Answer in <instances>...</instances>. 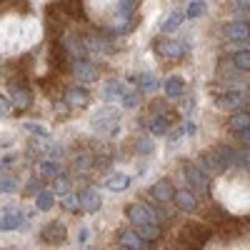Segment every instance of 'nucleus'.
<instances>
[{
	"label": "nucleus",
	"mask_w": 250,
	"mask_h": 250,
	"mask_svg": "<svg viewBox=\"0 0 250 250\" xmlns=\"http://www.w3.org/2000/svg\"><path fill=\"white\" fill-rule=\"evenodd\" d=\"M0 190H3V193H15V190H18V178H15V175L0 178Z\"/></svg>",
	"instance_id": "37"
},
{
	"label": "nucleus",
	"mask_w": 250,
	"mask_h": 250,
	"mask_svg": "<svg viewBox=\"0 0 250 250\" xmlns=\"http://www.w3.org/2000/svg\"><path fill=\"white\" fill-rule=\"evenodd\" d=\"M23 225V215L20 213H5L3 218H0V230H15V228Z\"/></svg>",
	"instance_id": "28"
},
{
	"label": "nucleus",
	"mask_w": 250,
	"mask_h": 250,
	"mask_svg": "<svg viewBox=\"0 0 250 250\" xmlns=\"http://www.w3.org/2000/svg\"><path fill=\"white\" fill-rule=\"evenodd\" d=\"M173 123H175V113L173 110H168V113H153L148 118V130L153 135H168Z\"/></svg>",
	"instance_id": "5"
},
{
	"label": "nucleus",
	"mask_w": 250,
	"mask_h": 250,
	"mask_svg": "<svg viewBox=\"0 0 250 250\" xmlns=\"http://www.w3.org/2000/svg\"><path fill=\"white\" fill-rule=\"evenodd\" d=\"M118 245L120 248H128V250H143V248H148V243H145L140 238V233H135V230H123L118 235Z\"/></svg>",
	"instance_id": "15"
},
{
	"label": "nucleus",
	"mask_w": 250,
	"mask_h": 250,
	"mask_svg": "<svg viewBox=\"0 0 250 250\" xmlns=\"http://www.w3.org/2000/svg\"><path fill=\"white\" fill-rule=\"evenodd\" d=\"M130 145H133V153H138V155H150V153L155 150L153 140H150V138H145V135L133 138V140H130Z\"/></svg>",
	"instance_id": "26"
},
{
	"label": "nucleus",
	"mask_w": 250,
	"mask_h": 250,
	"mask_svg": "<svg viewBox=\"0 0 250 250\" xmlns=\"http://www.w3.org/2000/svg\"><path fill=\"white\" fill-rule=\"evenodd\" d=\"M130 183H133V178L125 175V173H113V175L105 178V188H108L110 193H123V190H128Z\"/></svg>",
	"instance_id": "18"
},
{
	"label": "nucleus",
	"mask_w": 250,
	"mask_h": 250,
	"mask_svg": "<svg viewBox=\"0 0 250 250\" xmlns=\"http://www.w3.org/2000/svg\"><path fill=\"white\" fill-rule=\"evenodd\" d=\"M183 173H185L188 183H190V185L195 188V190L208 193V173L203 170V165H198V163H185Z\"/></svg>",
	"instance_id": "6"
},
{
	"label": "nucleus",
	"mask_w": 250,
	"mask_h": 250,
	"mask_svg": "<svg viewBox=\"0 0 250 250\" xmlns=\"http://www.w3.org/2000/svg\"><path fill=\"white\" fill-rule=\"evenodd\" d=\"M25 128H28L33 135H40V138H45V135H48V130H45V128H40L38 123H25Z\"/></svg>",
	"instance_id": "38"
},
{
	"label": "nucleus",
	"mask_w": 250,
	"mask_h": 250,
	"mask_svg": "<svg viewBox=\"0 0 250 250\" xmlns=\"http://www.w3.org/2000/svg\"><path fill=\"white\" fill-rule=\"evenodd\" d=\"M213 230L203 223H185L183 233H180V243L183 248H203L208 240H210Z\"/></svg>",
	"instance_id": "1"
},
{
	"label": "nucleus",
	"mask_w": 250,
	"mask_h": 250,
	"mask_svg": "<svg viewBox=\"0 0 250 250\" xmlns=\"http://www.w3.org/2000/svg\"><path fill=\"white\" fill-rule=\"evenodd\" d=\"M88 235H90V233L85 230V228H83V230H80V243H85V240H88Z\"/></svg>",
	"instance_id": "43"
},
{
	"label": "nucleus",
	"mask_w": 250,
	"mask_h": 250,
	"mask_svg": "<svg viewBox=\"0 0 250 250\" xmlns=\"http://www.w3.org/2000/svg\"><path fill=\"white\" fill-rule=\"evenodd\" d=\"M73 75L80 83H95L98 80V68H95V62H90L85 58H75L73 60Z\"/></svg>",
	"instance_id": "8"
},
{
	"label": "nucleus",
	"mask_w": 250,
	"mask_h": 250,
	"mask_svg": "<svg viewBox=\"0 0 250 250\" xmlns=\"http://www.w3.org/2000/svg\"><path fill=\"white\" fill-rule=\"evenodd\" d=\"M135 83H138L140 93H153V90L160 85V80H158L153 73H140V75L135 78Z\"/></svg>",
	"instance_id": "25"
},
{
	"label": "nucleus",
	"mask_w": 250,
	"mask_h": 250,
	"mask_svg": "<svg viewBox=\"0 0 250 250\" xmlns=\"http://www.w3.org/2000/svg\"><path fill=\"white\" fill-rule=\"evenodd\" d=\"M62 208L70 210V213H78L80 210V198L73 195V193H65V195H62Z\"/></svg>",
	"instance_id": "35"
},
{
	"label": "nucleus",
	"mask_w": 250,
	"mask_h": 250,
	"mask_svg": "<svg viewBox=\"0 0 250 250\" xmlns=\"http://www.w3.org/2000/svg\"><path fill=\"white\" fill-rule=\"evenodd\" d=\"M40 175H43V178H58L60 175V163L53 160V158L43 160V163H40Z\"/></svg>",
	"instance_id": "29"
},
{
	"label": "nucleus",
	"mask_w": 250,
	"mask_h": 250,
	"mask_svg": "<svg viewBox=\"0 0 250 250\" xmlns=\"http://www.w3.org/2000/svg\"><path fill=\"white\" fill-rule=\"evenodd\" d=\"M62 98H65V103H68L70 108H85L88 100H90L88 90H83V88H68Z\"/></svg>",
	"instance_id": "19"
},
{
	"label": "nucleus",
	"mask_w": 250,
	"mask_h": 250,
	"mask_svg": "<svg viewBox=\"0 0 250 250\" xmlns=\"http://www.w3.org/2000/svg\"><path fill=\"white\" fill-rule=\"evenodd\" d=\"M185 133H188V135H193V133H195V125H193V123H188V128H185Z\"/></svg>",
	"instance_id": "44"
},
{
	"label": "nucleus",
	"mask_w": 250,
	"mask_h": 250,
	"mask_svg": "<svg viewBox=\"0 0 250 250\" xmlns=\"http://www.w3.org/2000/svg\"><path fill=\"white\" fill-rule=\"evenodd\" d=\"M245 45H248V48H250V35H248V40H245Z\"/></svg>",
	"instance_id": "46"
},
{
	"label": "nucleus",
	"mask_w": 250,
	"mask_h": 250,
	"mask_svg": "<svg viewBox=\"0 0 250 250\" xmlns=\"http://www.w3.org/2000/svg\"><path fill=\"white\" fill-rule=\"evenodd\" d=\"M250 128V113L248 110H235L230 118H228V130L233 133H243Z\"/></svg>",
	"instance_id": "20"
},
{
	"label": "nucleus",
	"mask_w": 250,
	"mask_h": 250,
	"mask_svg": "<svg viewBox=\"0 0 250 250\" xmlns=\"http://www.w3.org/2000/svg\"><path fill=\"white\" fill-rule=\"evenodd\" d=\"M78 198H80V208H83L85 213H98V210H100V205H103L100 193L93 190V188H85V190H83Z\"/></svg>",
	"instance_id": "13"
},
{
	"label": "nucleus",
	"mask_w": 250,
	"mask_h": 250,
	"mask_svg": "<svg viewBox=\"0 0 250 250\" xmlns=\"http://www.w3.org/2000/svg\"><path fill=\"white\" fill-rule=\"evenodd\" d=\"M65 235H68L65 225H62V223H58V220L48 223V225L43 228V233H40V238H43L45 243H50V245H60L62 240H65Z\"/></svg>",
	"instance_id": "11"
},
{
	"label": "nucleus",
	"mask_w": 250,
	"mask_h": 250,
	"mask_svg": "<svg viewBox=\"0 0 250 250\" xmlns=\"http://www.w3.org/2000/svg\"><path fill=\"white\" fill-rule=\"evenodd\" d=\"M173 203H175L178 210H183V213H195L198 210V198H195L193 190H175Z\"/></svg>",
	"instance_id": "12"
},
{
	"label": "nucleus",
	"mask_w": 250,
	"mask_h": 250,
	"mask_svg": "<svg viewBox=\"0 0 250 250\" xmlns=\"http://www.w3.org/2000/svg\"><path fill=\"white\" fill-rule=\"evenodd\" d=\"M233 65H235L238 70H243V73H250V48L238 50V53L233 55Z\"/></svg>",
	"instance_id": "30"
},
{
	"label": "nucleus",
	"mask_w": 250,
	"mask_h": 250,
	"mask_svg": "<svg viewBox=\"0 0 250 250\" xmlns=\"http://www.w3.org/2000/svg\"><path fill=\"white\" fill-rule=\"evenodd\" d=\"M153 48H155L158 58H163V60H178L183 55V43L170 40V38H165V35H160V38L153 40Z\"/></svg>",
	"instance_id": "4"
},
{
	"label": "nucleus",
	"mask_w": 250,
	"mask_h": 250,
	"mask_svg": "<svg viewBox=\"0 0 250 250\" xmlns=\"http://www.w3.org/2000/svg\"><path fill=\"white\" fill-rule=\"evenodd\" d=\"M25 193H28V195H38V193H40V183H38L35 178H33L30 183H28V188H25Z\"/></svg>",
	"instance_id": "41"
},
{
	"label": "nucleus",
	"mask_w": 250,
	"mask_h": 250,
	"mask_svg": "<svg viewBox=\"0 0 250 250\" xmlns=\"http://www.w3.org/2000/svg\"><path fill=\"white\" fill-rule=\"evenodd\" d=\"M203 170H205L208 175H218L220 170H225V165H223V160H220V155H218L215 150L203 153Z\"/></svg>",
	"instance_id": "23"
},
{
	"label": "nucleus",
	"mask_w": 250,
	"mask_h": 250,
	"mask_svg": "<svg viewBox=\"0 0 250 250\" xmlns=\"http://www.w3.org/2000/svg\"><path fill=\"white\" fill-rule=\"evenodd\" d=\"M150 195H153L155 203H170L173 195H175V188H173L170 180H158V183L150 188Z\"/></svg>",
	"instance_id": "14"
},
{
	"label": "nucleus",
	"mask_w": 250,
	"mask_h": 250,
	"mask_svg": "<svg viewBox=\"0 0 250 250\" xmlns=\"http://www.w3.org/2000/svg\"><path fill=\"white\" fill-rule=\"evenodd\" d=\"M90 125L100 133H118V125H120V113L115 108H100L98 113H93Z\"/></svg>",
	"instance_id": "3"
},
{
	"label": "nucleus",
	"mask_w": 250,
	"mask_h": 250,
	"mask_svg": "<svg viewBox=\"0 0 250 250\" xmlns=\"http://www.w3.org/2000/svg\"><path fill=\"white\" fill-rule=\"evenodd\" d=\"M10 90H13V93H10V100H13L15 108H28V105H30V93H28V88H23L20 83L13 80V88H10Z\"/></svg>",
	"instance_id": "24"
},
{
	"label": "nucleus",
	"mask_w": 250,
	"mask_h": 250,
	"mask_svg": "<svg viewBox=\"0 0 250 250\" xmlns=\"http://www.w3.org/2000/svg\"><path fill=\"white\" fill-rule=\"evenodd\" d=\"M138 233H140V238H143L145 243H155V240L163 238V228L158 225V220H150V223L138 225Z\"/></svg>",
	"instance_id": "22"
},
{
	"label": "nucleus",
	"mask_w": 250,
	"mask_h": 250,
	"mask_svg": "<svg viewBox=\"0 0 250 250\" xmlns=\"http://www.w3.org/2000/svg\"><path fill=\"white\" fill-rule=\"evenodd\" d=\"M163 90H165V98L175 100V98H180V95L185 93V80H183L180 75H170V78H165Z\"/></svg>",
	"instance_id": "16"
},
{
	"label": "nucleus",
	"mask_w": 250,
	"mask_h": 250,
	"mask_svg": "<svg viewBox=\"0 0 250 250\" xmlns=\"http://www.w3.org/2000/svg\"><path fill=\"white\" fill-rule=\"evenodd\" d=\"M68 185H70V180H68V178L62 180V178L58 175V180H55V190H58V193H68Z\"/></svg>",
	"instance_id": "40"
},
{
	"label": "nucleus",
	"mask_w": 250,
	"mask_h": 250,
	"mask_svg": "<svg viewBox=\"0 0 250 250\" xmlns=\"http://www.w3.org/2000/svg\"><path fill=\"white\" fill-rule=\"evenodd\" d=\"M235 5H245V8H250V0H235Z\"/></svg>",
	"instance_id": "45"
},
{
	"label": "nucleus",
	"mask_w": 250,
	"mask_h": 250,
	"mask_svg": "<svg viewBox=\"0 0 250 250\" xmlns=\"http://www.w3.org/2000/svg\"><path fill=\"white\" fill-rule=\"evenodd\" d=\"M248 223H250V218H248Z\"/></svg>",
	"instance_id": "48"
},
{
	"label": "nucleus",
	"mask_w": 250,
	"mask_h": 250,
	"mask_svg": "<svg viewBox=\"0 0 250 250\" xmlns=\"http://www.w3.org/2000/svg\"><path fill=\"white\" fill-rule=\"evenodd\" d=\"M35 203H38L40 210H50V208L55 205V193H53V190H40V193L35 195Z\"/></svg>",
	"instance_id": "31"
},
{
	"label": "nucleus",
	"mask_w": 250,
	"mask_h": 250,
	"mask_svg": "<svg viewBox=\"0 0 250 250\" xmlns=\"http://www.w3.org/2000/svg\"><path fill=\"white\" fill-rule=\"evenodd\" d=\"M125 218H128L133 225H143V223H150V220H155V215H153V208L143 205V203H130L128 208H125Z\"/></svg>",
	"instance_id": "9"
},
{
	"label": "nucleus",
	"mask_w": 250,
	"mask_h": 250,
	"mask_svg": "<svg viewBox=\"0 0 250 250\" xmlns=\"http://www.w3.org/2000/svg\"><path fill=\"white\" fill-rule=\"evenodd\" d=\"M10 105H13V100H5L3 95H0V115H8L10 113Z\"/></svg>",
	"instance_id": "42"
},
{
	"label": "nucleus",
	"mask_w": 250,
	"mask_h": 250,
	"mask_svg": "<svg viewBox=\"0 0 250 250\" xmlns=\"http://www.w3.org/2000/svg\"><path fill=\"white\" fill-rule=\"evenodd\" d=\"M238 135V143L243 145V148H248L250 150V128L248 130H243V133H235Z\"/></svg>",
	"instance_id": "39"
},
{
	"label": "nucleus",
	"mask_w": 250,
	"mask_h": 250,
	"mask_svg": "<svg viewBox=\"0 0 250 250\" xmlns=\"http://www.w3.org/2000/svg\"><path fill=\"white\" fill-rule=\"evenodd\" d=\"M0 170H3V163H0Z\"/></svg>",
	"instance_id": "47"
},
{
	"label": "nucleus",
	"mask_w": 250,
	"mask_h": 250,
	"mask_svg": "<svg viewBox=\"0 0 250 250\" xmlns=\"http://www.w3.org/2000/svg\"><path fill=\"white\" fill-rule=\"evenodd\" d=\"M205 8H208V5L203 3V0H193V3L185 8V18H193V20H195V18H200V15L205 13Z\"/></svg>",
	"instance_id": "34"
},
{
	"label": "nucleus",
	"mask_w": 250,
	"mask_h": 250,
	"mask_svg": "<svg viewBox=\"0 0 250 250\" xmlns=\"http://www.w3.org/2000/svg\"><path fill=\"white\" fill-rule=\"evenodd\" d=\"M153 215L158 220H170L175 215V210H173V208H168V203H160V205H153Z\"/></svg>",
	"instance_id": "33"
},
{
	"label": "nucleus",
	"mask_w": 250,
	"mask_h": 250,
	"mask_svg": "<svg viewBox=\"0 0 250 250\" xmlns=\"http://www.w3.org/2000/svg\"><path fill=\"white\" fill-rule=\"evenodd\" d=\"M20 33H23V25L18 23V18H8L0 23V48L5 50H13L18 45H23V38H20Z\"/></svg>",
	"instance_id": "2"
},
{
	"label": "nucleus",
	"mask_w": 250,
	"mask_h": 250,
	"mask_svg": "<svg viewBox=\"0 0 250 250\" xmlns=\"http://www.w3.org/2000/svg\"><path fill=\"white\" fill-rule=\"evenodd\" d=\"M180 23H183V13L168 15V18L163 20V33H175V30L180 28Z\"/></svg>",
	"instance_id": "32"
},
{
	"label": "nucleus",
	"mask_w": 250,
	"mask_h": 250,
	"mask_svg": "<svg viewBox=\"0 0 250 250\" xmlns=\"http://www.w3.org/2000/svg\"><path fill=\"white\" fill-rule=\"evenodd\" d=\"M120 100H123V108H128V110H135L140 105V95L138 93H123Z\"/></svg>",
	"instance_id": "36"
},
{
	"label": "nucleus",
	"mask_w": 250,
	"mask_h": 250,
	"mask_svg": "<svg viewBox=\"0 0 250 250\" xmlns=\"http://www.w3.org/2000/svg\"><path fill=\"white\" fill-rule=\"evenodd\" d=\"M215 228H218V233L223 235V238H238L240 233H243V225L240 223H235V220H230V218H220L218 223H215Z\"/></svg>",
	"instance_id": "21"
},
{
	"label": "nucleus",
	"mask_w": 250,
	"mask_h": 250,
	"mask_svg": "<svg viewBox=\"0 0 250 250\" xmlns=\"http://www.w3.org/2000/svg\"><path fill=\"white\" fill-rule=\"evenodd\" d=\"M245 93L243 90H225V93H220L218 98H215V103H218V108H223V110H240L243 105H245Z\"/></svg>",
	"instance_id": "10"
},
{
	"label": "nucleus",
	"mask_w": 250,
	"mask_h": 250,
	"mask_svg": "<svg viewBox=\"0 0 250 250\" xmlns=\"http://www.w3.org/2000/svg\"><path fill=\"white\" fill-rule=\"evenodd\" d=\"M223 33L230 43H245L250 35V23L248 20H230V23H225Z\"/></svg>",
	"instance_id": "7"
},
{
	"label": "nucleus",
	"mask_w": 250,
	"mask_h": 250,
	"mask_svg": "<svg viewBox=\"0 0 250 250\" xmlns=\"http://www.w3.org/2000/svg\"><path fill=\"white\" fill-rule=\"evenodd\" d=\"M125 90H123V85L118 80H108L105 85H103V90H100V95H103V100H115V98H120Z\"/></svg>",
	"instance_id": "27"
},
{
	"label": "nucleus",
	"mask_w": 250,
	"mask_h": 250,
	"mask_svg": "<svg viewBox=\"0 0 250 250\" xmlns=\"http://www.w3.org/2000/svg\"><path fill=\"white\" fill-rule=\"evenodd\" d=\"M53 8H55L62 18H80V15H83L80 0H58V3H53Z\"/></svg>",
	"instance_id": "17"
}]
</instances>
